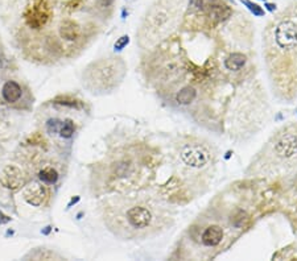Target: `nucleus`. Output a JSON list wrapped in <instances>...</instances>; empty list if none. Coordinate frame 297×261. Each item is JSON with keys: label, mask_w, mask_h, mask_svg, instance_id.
<instances>
[{"label": "nucleus", "mask_w": 297, "mask_h": 261, "mask_svg": "<svg viewBox=\"0 0 297 261\" xmlns=\"http://www.w3.org/2000/svg\"><path fill=\"white\" fill-rule=\"evenodd\" d=\"M0 184L7 189L15 190L23 184V174L16 166H7L0 176Z\"/></svg>", "instance_id": "11"}, {"label": "nucleus", "mask_w": 297, "mask_h": 261, "mask_svg": "<svg viewBox=\"0 0 297 261\" xmlns=\"http://www.w3.org/2000/svg\"><path fill=\"white\" fill-rule=\"evenodd\" d=\"M76 131V127H74V123L72 120H66L62 124L60 129V135L61 137H64V139H69V137L73 136V133Z\"/></svg>", "instance_id": "16"}, {"label": "nucleus", "mask_w": 297, "mask_h": 261, "mask_svg": "<svg viewBox=\"0 0 297 261\" xmlns=\"http://www.w3.org/2000/svg\"><path fill=\"white\" fill-rule=\"evenodd\" d=\"M39 178L44 184H48V185H53L56 184L57 180H58V173H57L56 169L53 168H45L42 169L39 174Z\"/></svg>", "instance_id": "15"}, {"label": "nucleus", "mask_w": 297, "mask_h": 261, "mask_svg": "<svg viewBox=\"0 0 297 261\" xmlns=\"http://www.w3.org/2000/svg\"><path fill=\"white\" fill-rule=\"evenodd\" d=\"M50 16L49 7L45 3H39V4L29 7L28 11L25 12V21L28 27L33 29H40L46 24Z\"/></svg>", "instance_id": "10"}, {"label": "nucleus", "mask_w": 297, "mask_h": 261, "mask_svg": "<svg viewBox=\"0 0 297 261\" xmlns=\"http://www.w3.org/2000/svg\"><path fill=\"white\" fill-rule=\"evenodd\" d=\"M45 197V190L42 186L40 185H33L32 187H29L25 191V199L28 201L29 205L32 206H40L44 201Z\"/></svg>", "instance_id": "13"}, {"label": "nucleus", "mask_w": 297, "mask_h": 261, "mask_svg": "<svg viewBox=\"0 0 297 261\" xmlns=\"http://www.w3.org/2000/svg\"><path fill=\"white\" fill-rule=\"evenodd\" d=\"M263 60L273 97L297 102V0L277 11L263 29Z\"/></svg>", "instance_id": "3"}, {"label": "nucleus", "mask_w": 297, "mask_h": 261, "mask_svg": "<svg viewBox=\"0 0 297 261\" xmlns=\"http://www.w3.org/2000/svg\"><path fill=\"white\" fill-rule=\"evenodd\" d=\"M61 127H62V123L60 120H57V119H50L46 123V128L50 133H57L60 132Z\"/></svg>", "instance_id": "17"}, {"label": "nucleus", "mask_w": 297, "mask_h": 261, "mask_svg": "<svg viewBox=\"0 0 297 261\" xmlns=\"http://www.w3.org/2000/svg\"><path fill=\"white\" fill-rule=\"evenodd\" d=\"M188 0H156L145 11L136 32V42L143 50L152 52L178 31Z\"/></svg>", "instance_id": "7"}, {"label": "nucleus", "mask_w": 297, "mask_h": 261, "mask_svg": "<svg viewBox=\"0 0 297 261\" xmlns=\"http://www.w3.org/2000/svg\"><path fill=\"white\" fill-rule=\"evenodd\" d=\"M127 65L122 57L110 56L92 61L84 69L82 84L94 95H105L115 91L125 80Z\"/></svg>", "instance_id": "8"}, {"label": "nucleus", "mask_w": 297, "mask_h": 261, "mask_svg": "<svg viewBox=\"0 0 297 261\" xmlns=\"http://www.w3.org/2000/svg\"><path fill=\"white\" fill-rule=\"evenodd\" d=\"M23 90L21 86L15 80H7L1 87V97L7 103H15L21 98Z\"/></svg>", "instance_id": "12"}, {"label": "nucleus", "mask_w": 297, "mask_h": 261, "mask_svg": "<svg viewBox=\"0 0 297 261\" xmlns=\"http://www.w3.org/2000/svg\"><path fill=\"white\" fill-rule=\"evenodd\" d=\"M3 218H4V215L0 213V223H1V224H3V223H8L9 219H3Z\"/></svg>", "instance_id": "18"}, {"label": "nucleus", "mask_w": 297, "mask_h": 261, "mask_svg": "<svg viewBox=\"0 0 297 261\" xmlns=\"http://www.w3.org/2000/svg\"><path fill=\"white\" fill-rule=\"evenodd\" d=\"M297 173V121H288L275 131L250 160L246 178L277 182Z\"/></svg>", "instance_id": "6"}, {"label": "nucleus", "mask_w": 297, "mask_h": 261, "mask_svg": "<svg viewBox=\"0 0 297 261\" xmlns=\"http://www.w3.org/2000/svg\"><path fill=\"white\" fill-rule=\"evenodd\" d=\"M159 154L143 141L114 147L92 165L90 185L96 197L148 187L156 177Z\"/></svg>", "instance_id": "4"}, {"label": "nucleus", "mask_w": 297, "mask_h": 261, "mask_svg": "<svg viewBox=\"0 0 297 261\" xmlns=\"http://www.w3.org/2000/svg\"><path fill=\"white\" fill-rule=\"evenodd\" d=\"M219 150L213 141L196 133H180L169 145L172 180L189 201L210 190L218 172Z\"/></svg>", "instance_id": "5"}, {"label": "nucleus", "mask_w": 297, "mask_h": 261, "mask_svg": "<svg viewBox=\"0 0 297 261\" xmlns=\"http://www.w3.org/2000/svg\"><path fill=\"white\" fill-rule=\"evenodd\" d=\"M261 197L251 185H229L188 224L176 247L181 260H213L253 228Z\"/></svg>", "instance_id": "1"}, {"label": "nucleus", "mask_w": 297, "mask_h": 261, "mask_svg": "<svg viewBox=\"0 0 297 261\" xmlns=\"http://www.w3.org/2000/svg\"><path fill=\"white\" fill-rule=\"evenodd\" d=\"M101 1L106 5H109V4H111V3H113V0H101Z\"/></svg>", "instance_id": "19"}, {"label": "nucleus", "mask_w": 297, "mask_h": 261, "mask_svg": "<svg viewBox=\"0 0 297 261\" xmlns=\"http://www.w3.org/2000/svg\"><path fill=\"white\" fill-rule=\"evenodd\" d=\"M77 33H78V28H77V25L72 21H65L62 27H61V36L62 38L68 41H73L76 40Z\"/></svg>", "instance_id": "14"}, {"label": "nucleus", "mask_w": 297, "mask_h": 261, "mask_svg": "<svg viewBox=\"0 0 297 261\" xmlns=\"http://www.w3.org/2000/svg\"><path fill=\"white\" fill-rule=\"evenodd\" d=\"M280 209L292 227L293 232L297 235V180H295L292 186H289V189L281 197Z\"/></svg>", "instance_id": "9"}, {"label": "nucleus", "mask_w": 297, "mask_h": 261, "mask_svg": "<svg viewBox=\"0 0 297 261\" xmlns=\"http://www.w3.org/2000/svg\"><path fill=\"white\" fill-rule=\"evenodd\" d=\"M106 228L121 240H147L167 232L176 223L177 207L159 190L107 194L99 201Z\"/></svg>", "instance_id": "2"}]
</instances>
